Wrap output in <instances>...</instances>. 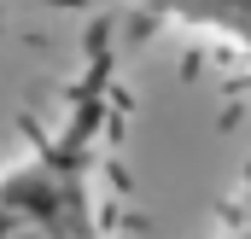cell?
<instances>
[{
  "label": "cell",
  "instance_id": "6da1fadb",
  "mask_svg": "<svg viewBox=\"0 0 251 239\" xmlns=\"http://www.w3.org/2000/svg\"><path fill=\"white\" fill-rule=\"evenodd\" d=\"M117 99V41L111 24H94L82 76L53 128L29 140L24 158L0 169V239H100V146Z\"/></svg>",
  "mask_w": 251,
  "mask_h": 239
},
{
  "label": "cell",
  "instance_id": "3957f363",
  "mask_svg": "<svg viewBox=\"0 0 251 239\" xmlns=\"http://www.w3.org/2000/svg\"><path fill=\"white\" fill-rule=\"evenodd\" d=\"M222 239H251V181H246V192L234 198L228 222H222Z\"/></svg>",
  "mask_w": 251,
  "mask_h": 239
},
{
  "label": "cell",
  "instance_id": "7a4b0ae2",
  "mask_svg": "<svg viewBox=\"0 0 251 239\" xmlns=\"http://www.w3.org/2000/svg\"><path fill=\"white\" fill-rule=\"evenodd\" d=\"M146 6L158 18H176V24H193V29L234 41L251 59V0H146Z\"/></svg>",
  "mask_w": 251,
  "mask_h": 239
}]
</instances>
